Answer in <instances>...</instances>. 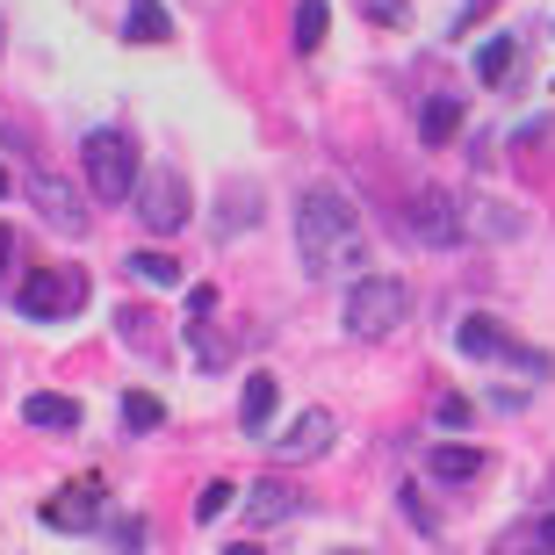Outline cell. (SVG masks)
<instances>
[{
	"mask_svg": "<svg viewBox=\"0 0 555 555\" xmlns=\"http://www.w3.org/2000/svg\"><path fill=\"white\" fill-rule=\"evenodd\" d=\"M296 253H304L310 274H353V268H369L361 209H353L339 188H310L304 203H296Z\"/></svg>",
	"mask_w": 555,
	"mask_h": 555,
	"instance_id": "cell-1",
	"label": "cell"
},
{
	"mask_svg": "<svg viewBox=\"0 0 555 555\" xmlns=\"http://www.w3.org/2000/svg\"><path fill=\"white\" fill-rule=\"evenodd\" d=\"M404 318H412V288L397 282V274H361L347 288V332L353 339H390Z\"/></svg>",
	"mask_w": 555,
	"mask_h": 555,
	"instance_id": "cell-2",
	"label": "cell"
},
{
	"mask_svg": "<svg viewBox=\"0 0 555 555\" xmlns=\"http://www.w3.org/2000/svg\"><path fill=\"white\" fill-rule=\"evenodd\" d=\"M80 166H87V195H94V203H130L138 144H130L124 130H87L80 138Z\"/></svg>",
	"mask_w": 555,
	"mask_h": 555,
	"instance_id": "cell-3",
	"label": "cell"
},
{
	"mask_svg": "<svg viewBox=\"0 0 555 555\" xmlns=\"http://www.w3.org/2000/svg\"><path fill=\"white\" fill-rule=\"evenodd\" d=\"M15 310L22 318H43V325H59V318H80L87 310V274L80 268H43L15 288Z\"/></svg>",
	"mask_w": 555,
	"mask_h": 555,
	"instance_id": "cell-4",
	"label": "cell"
},
{
	"mask_svg": "<svg viewBox=\"0 0 555 555\" xmlns=\"http://www.w3.org/2000/svg\"><path fill=\"white\" fill-rule=\"evenodd\" d=\"M130 203H138V224L159 231V238H173V231L195 217V209H188V181L173 173V166H159V173H138V181H130Z\"/></svg>",
	"mask_w": 555,
	"mask_h": 555,
	"instance_id": "cell-5",
	"label": "cell"
},
{
	"mask_svg": "<svg viewBox=\"0 0 555 555\" xmlns=\"http://www.w3.org/2000/svg\"><path fill=\"white\" fill-rule=\"evenodd\" d=\"M29 203H37V217L59 231V238H87V231H94L87 195L65 181V173H51V166H37V173H29Z\"/></svg>",
	"mask_w": 555,
	"mask_h": 555,
	"instance_id": "cell-6",
	"label": "cell"
},
{
	"mask_svg": "<svg viewBox=\"0 0 555 555\" xmlns=\"http://www.w3.org/2000/svg\"><path fill=\"white\" fill-rule=\"evenodd\" d=\"M37 519L51 527V534H94V527L108 519V483L102 476H80V483H65L59 498H43Z\"/></svg>",
	"mask_w": 555,
	"mask_h": 555,
	"instance_id": "cell-7",
	"label": "cell"
},
{
	"mask_svg": "<svg viewBox=\"0 0 555 555\" xmlns=\"http://www.w3.org/2000/svg\"><path fill=\"white\" fill-rule=\"evenodd\" d=\"M454 347L469 353V361H513V369H527L534 383L548 375V353L519 347V339H513L505 325H498V318H462V325H454Z\"/></svg>",
	"mask_w": 555,
	"mask_h": 555,
	"instance_id": "cell-8",
	"label": "cell"
},
{
	"mask_svg": "<svg viewBox=\"0 0 555 555\" xmlns=\"http://www.w3.org/2000/svg\"><path fill=\"white\" fill-rule=\"evenodd\" d=\"M404 224H412L426 246H462V195H448V188H418L412 209H404Z\"/></svg>",
	"mask_w": 555,
	"mask_h": 555,
	"instance_id": "cell-9",
	"label": "cell"
},
{
	"mask_svg": "<svg viewBox=\"0 0 555 555\" xmlns=\"http://www.w3.org/2000/svg\"><path fill=\"white\" fill-rule=\"evenodd\" d=\"M332 440H339L332 412H304L296 426L282 433V440H268V448H274V462H282V469H296V462H318V454H325Z\"/></svg>",
	"mask_w": 555,
	"mask_h": 555,
	"instance_id": "cell-10",
	"label": "cell"
},
{
	"mask_svg": "<svg viewBox=\"0 0 555 555\" xmlns=\"http://www.w3.org/2000/svg\"><path fill=\"white\" fill-rule=\"evenodd\" d=\"M519 224L527 217L513 203H491V195H469L462 203V238H519Z\"/></svg>",
	"mask_w": 555,
	"mask_h": 555,
	"instance_id": "cell-11",
	"label": "cell"
},
{
	"mask_svg": "<svg viewBox=\"0 0 555 555\" xmlns=\"http://www.w3.org/2000/svg\"><path fill=\"white\" fill-rule=\"evenodd\" d=\"M304 513V491H288V483H274V476H260L246 498V527H282V519Z\"/></svg>",
	"mask_w": 555,
	"mask_h": 555,
	"instance_id": "cell-12",
	"label": "cell"
},
{
	"mask_svg": "<svg viewBox=\"0 0 555 555\" xmlns=\"http://www.w3.org/2000/svg\"><path fill=\"white\" fill-rule=\"evenodd\" d=\"M483 469H491V462H483L476 448H454V440H448V448H433V454H426V476H433V483H476Z\"/></svg>",
	"mask_w": 555,
	"mask_h": 555,
	"instance_id": "cell-13",
	"label": "cell"
},
{
	"mask_svg": "<svg viewBox=\"0 0 555 555\" xmlns=\"http://www.w3.org/2000/svg\"><path fill=\"white\" fill-rule=\"evenodd\" d=\"M22 418L37 433H80V404L73 397H51V390H37L29 404H22Z\"/></svg>",
	"mask_w": 555,
	"mask_h": 555,
	"instance_id": "cell-14",
	"label": "cell"
},
{
	"mask_svg": "<svg viewBox=\"0 0 555 555\" xmlns=\"http://www.w3.org/2000/svg\"><path fill=\"white\" fill-rule=\"evenodd\" d=\"M274 397H282V383H274L268 369H260V375H246V397H238V426H246V433H268Z\"/></svg>",
	"mask_w": 555,
	"mask_h": 555,
	"instance_id": "cell-15",
	"label": "cell"
},
{
	"mask_svg": "<svg viewBox=\"0 0 555 555\" xmlns=\"http://www.w3.org/2000/svg\"><path fill=\"white\" fill-rule=\"evenodd\" d=\"M124 37H130V43H166V37H173V15H166V0H130Z\"/></svg>",
	"mask_w": 555,
	"mask_h": 555,
	"instance_id": "cell-16",
	"label": "cell"
},
{
	"mask_svg": "<svg viewBox=\"0 0 555 555\" xmlns=\"http://www.w3.org/2000/svg\"><path fill=\"white\" fill-rule=\"evenodd\" d=\"M454 130H462V102H454V94H426V108H418V138L448 144Z\"/></svg>",
	"mask_w": 555,
	"mask_h": 555,
	"instance_id": "cell-17",
	"label": "cell"
},
{
	"mask_svg": "<svg viewBox=\"0 0 555 555\" xmlns=\"http://www.w3.org/2000/svg\"><path fill=\"white\" fill-rule=\"evenodd\" d=\"M124 268L138 274V282H152V288H181V260H173V253H152V246H144V253H130Z\"/></svg>",
	"mask_w": 555,
	"mask_h": 555,
	"instance_id": "cell-18",
	"label": "cell"
},
{
	"mask_svg": "<svg viewBox=\"0 0 555 555\" xmlns=\"http://www.w3.org/2000/svg\"><path fill=\"white\" fill-rule=\"evenodd\" d=\"M513 65H519V43H513V37H491L483 51H476V80H483V87H498L505 73H513Z\"/></svg>",
	"mask_w": 555,
	"mask_h": 555,
	"instance_id": "cell-19",
	"label": "cell"
},
{
	"mask_svg": "<svg viewBox=\"0 0 555 555\" xmlns=\"http://www.w3.org/2000/svg\"><path fill=\"white\" fill-rule=\"evenodd\" d=\"M325 29H332V8L325 0H304V8H296V51H318Z\"/></svg>",
	"mask_w": 555,
	"mask_h": 555,
	"instance_id": "cell-20",
	"label": "cell"
},
{
	"mask_svg": "<svg viewBox=\"0 0 555 555\" xmlns=\"http://www.w3.org/2000/svg\"><path fill=\"white\" fill-rule=\"evenodd\" d=\"M159 418H166L159 397H144V390H130V397H124V426H130V433H152Z\"/></svg>",
	"mask_w": 555,
	"mask_h": 555,
	"instance_id": "cell-21",
	"label": "cell"
},
{
	"mask_svg": "<svg viewBox=\"0 0 555 555\" xmlns=\"http://www.w3.org/2000/svg\"><path fill=\"white\" fill-rule=\"evenodd\" d=\"M231 498H238V491H231L224 476H217V483H203V498H195V519H203V527H217V519L231 513Z\"/></svg>",
	"mask_w": 555,
	"mask_h": 555,
	"instance_id": "cell-22",
	"label": "cell"
},
{
	"mask_svg": "<svg viewBox=\"0 0 555 555\" xmlns=\"http://www.w3.org/2000/svg\"><path fill=\"white\" fill-rule=\"evenodd\" d=\"M469 397H440V404H433V426H448V433H462V426H469Z\"/></svg>",
	"mask_w": 555,
	"mask_h": 555,
	"instance_id": "cell-23",
	"label": "cell"
},
{
	"mask_svg": "<svg viewBox=\"0 0 555 555\" xmlns=\"http://www.w3.org/2000/svg\"><path fill=\"white\" fill-rule=\"evenodd\" d=\"M519 541H527V548H555V513L534 519V527H519Z\"/></svg>",
	"mask_w": 555,
	"mask_h": 555,
	"instance_id": "cell-24",
	"label": "cell"
},
{
	"mask_svg": "<svg viewBox=\"0 0 555 555\" xmlns=\"http://www.w3.org/2000/svg\"><path fill=\"white\" fill-rule=\"evenodd\" d=\"M108 541H116V548H138L144 527H138V519H116V527H108Z\"/></svg>",
	"mask_w": 555,
	"mask_h": 555,
	"instance_id": "cell-25",
	"label": "cell"
},
{
	"mask_svg": "<svg viewBox=\"0 0 555 555\" xmlns=\"http://www.w3.org/2000/svg\"><path fill=\"white\" fill-rule=\"evenodd\" d=\"M369 8V22H404V0H361Z\"/></svg>",
	"mask_w": 555,
	"mask_h": 555,
	"instance_id": "cell-26",
	"label": "cell"
},
{
	"mask_svg": "<svg viewBox=\"0 0 555 555\" xmlns=\"http://www.w3.org/2000/svg\"><path fill=\"white\" fill-rule=\"evenodd\" d=\"M8 260H15V231L0 224V274H8Z\"/></svg>",
	"mask_w": 555,
	"mask_h": 555,
	"instance_id": "cell-27",
	"label": "cell"
},
{
	"mask_svg": "<svg viewBox=\"0 0 555 555\" xmlns=\"http://www.w3.org/2000/svg\"><path fill=\"white\" fill-rule=\"evenodd\" d=\"M0 195H8V173H0Z\"/></svg>",
	"mask_w": 555,
	"mask_h": 555,
	"instance_id": "cell-28",
	"label": "cell"
},
{
	"mask_svg": "<svg viewBox=\"0 0 555 555\" xmlns=\"http://www.w3.org/2000/svg\"><path fill=\"white\" fill-rule=\"evenodd\" d=\"M548 491H555V476H548Z\"/></svg>",
	"mask_w": 555,
	"mask_h": 555,
	"instance_id": "cell-29",
	"label": "cell"
}]
</instances>
